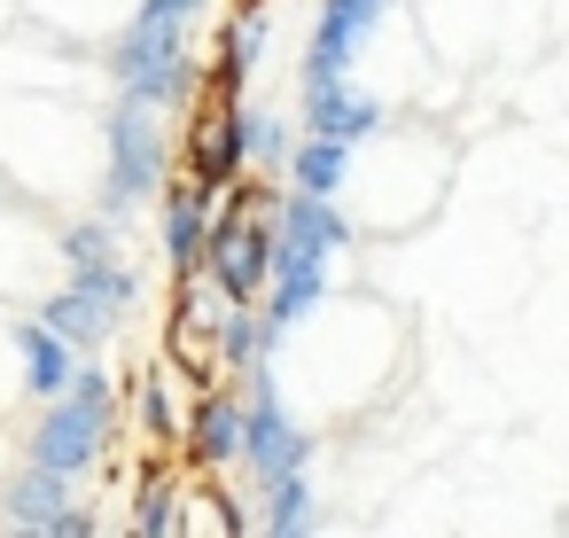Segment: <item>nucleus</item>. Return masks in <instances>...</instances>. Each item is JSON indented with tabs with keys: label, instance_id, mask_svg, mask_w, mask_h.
I'll return each instance as SVG.
<instances>
[{
	"label": "nucleus",
	"instance_id": "nucleus-5",
	"mask_svg": "<svg viewBox=\"0 0 569 538\" xmlns=\"http://www.w3.org/2000/svg\"><path fill=\"white\" fill-rule=\"evenodd\" d=\"M24 351H32V382H40V390H63V382H71V359H63V336H56V328H40Z\"/></svg>",
	"mask_w": 569,
	"mask_h": 538
},
{
	"label": "nucleus",
	"instance_id": "nucleus-6",
	"mask_svg": "<svg viewBox=\"0 0 569 538\" xmlns=\"http://www.w3.org/2000/svg\"><path fill=\"white\" fill-rule=\"evenodd\" d=\"M17 538H40V530H17Z\"/></svg>",
	"mask_w": 569,
	"mask_h": 538
},
{
	"label": "nucleus",
	"instance_id": "nucleus-4",
	"mask_svg": "<svg viewBox=\"0 0 569 538\" xmlns=\"http://www.w3.org/2000/svg\"><path fill=\"white\" fill-rule=\"evenodd\" d=\"M242 406L234 398H219V390H203L196 398V414H188V429H180V445H188V460H203V468H219V460H234L242 452Z\"/></svg>",
	"mask_w": 569,
	"mask_h": 538
},
{
	"label": "nucleus",
	"instance_id": "nucleus-1",
	"mask_svg": "<svg viewBox=\"0 0 569 538\" xmlns=\"http://www.w3.org/2000/svg\"><path fill=\"white\" fill-rule=\"evenodd\" d=\"M273 258H281V242H273L266 203H258V196L227 203V211H219V227H211L203 273H211V281H219L234 305H258V297H266V281H273Z\"/></svg>",
	"mask_w": 569,
	"mask_h": 538
},
{
	"label": "nucleus",
	"instance_id": "nucleus-3",
	"mask_svg": "<svg viewBox=\"0 0 569 538\" xmlns=\"http://www.w3.org/2000/svg\"><path fill=\"white\" fill-rule=\"evenodd\" d=\"M234 165H242V126H234V110H227V94H211L203 110H196V141H188V180L211 196V188H227L234 180Z\"/></svg>",
	"mask_w": 569,
	"mask_h": 538
},
{
	"label": "nucleus",
	"instance_id": "nucleus-2",
	"mask_svg": "<svg viewBox=\"0 0 569 538\" xmlns=\"http://www.w3.org/2000/svg\"><path fill=\"white\" fill-rule=\"evenodd\" d=\"M102 421H110V398L94 390V382H71V398L48 414V429H40V468H56V476H71V468H87L94 452H102Z\"/></svg>",
	"mask_w": 569,
	"mask_h": 538
}]
</instances>
